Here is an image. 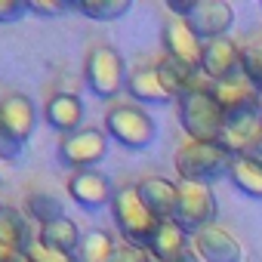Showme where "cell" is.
Returning a JSON list of instances; mask_svg holds the SVG:
<instances>
[{
    "label": "cell",
    "instance_id": "cell-1",
    "mask_svg": "<svg viewBox=\"0 0 262 262\" xmlns=\"http://www.w3.org/2000/svg\"><path fill=\"white\" fill-rule=\"evenodd\" d=\"M176 114H179V126H182V133L188 136V142H219L222 139L225 111L213 99L210 83L185 93L176 102Z\"/></svg>",
    "mask_w": 262,
    "mask_h": 262
},
{
    "label": "cell",
    "instance_id": "cell-2",
    "mask_svg": "<svg viewBox=\"0 0 262 262\" xmlns=\"http://www.w3.org/2000/svg\"><path fill=\"white\" fill-rule=\"evenodd\" d=\"M105 136L126 151H145L158 139V123L136 102H114L105 111Z\"/></svg>",
    "mask_w": 262,
    "mask_h": 262
},
{
    "label": "cell",
    "instance_id": "cell-3",
    "mask_svg": "<svg viewBox=\"0 0 262 262\" xmlns=\"http://www.w3.org/2000/svg\"><path fill=\"white\" fill-rule=\"evenodd\" d=\"M111 216H114V225H117V231L126 244H136V247H145V250H148V244H151V237L161 225V219L142 204L136 185H123V188L114 191Z\"/></svg>",
    "mask_w": 262,
    "mask_h": 262
},
{
    "label": "cell",
    "instance_id": "cell-4",
    "mask_svg": "<svg viewBox=\"0 0 262 262\" xmlns=\"http://www.w3.org/2000/svg\"><path fill=\"white\" fill-rule=\"evenodd\" d=\"M176 173L179 182H198V185H213L228 176L231 155L219 142H185L176 158Z\"/></svg>",
    "mask_w": 262,
    "mask_h": 262
},
{
    "label": "cell",
    "instance_id": "cell-5",
    "mask_svg": "<svg viewBox=\"0 0 262 262\" xmlns=\"http://www.w3.org/2000/svg\"><path fill=\"white\" fill-rule=\"evenodd\" d=\"M37 126L34 102L22 93H13L0 105V164H10L25 151V142L31 139Z\"/></svg>",
    "mask_w": 262,
    "mask_h": 262
},
{
    "label": "cell",
    "instance_id": "cell-6",
    "mask_svg": "<svg viewBox=\"0 0 262 262\" xmlns=\"http://www.w3.org/2000/svg\"><path fill=\"white\" fill-rule=\"evenodd\" d=\"M126 65H123V56L108 47V43H99L86 53V65H83V80L90 86V93L96 99H117L120 90H126Z\"/></svg>",
    "mask_w": 262,
    "mask_h": 262
},
{
    "label": "cell",
    "instance_id": "cell-7",
    "mask_svg": "<svg viewBox=\"0 0 262 262\" xmlns=\"http://www.w3.org/2000/svg\"><path fill=\"white\" fill-rule=\"evenodd\" d=\"M216 194L210 185H198V182H179V204H176V216L173 222L194 237L198 231H204L207 225H216Z\"/></svg>",
    "mask_w": 262,
    "mask_h": 262
},
{
    "label": "cell",
    "instance_id": "cell-8",
    "mask_svg": "<svg viewBox=\"0 0 262 262\" xmlns=\"http://www.w3.org/2000/svg\"><path fill=\"white\" fill-rule=\"evenodd\" d=\"M108 136L105 129H96V126H83L71 136H62L59 139V164L68 167L71 173H80V170H96L105 158H108Z\"/></svg>",
    "mask_w": 262,
    "mask_h": 262
},
{
    "label": "cell",
    "instance_id": "cell-9",
    "mask_svg": "<svg viewBox=\"0 0 262 262\" xmlns=\"http://www.w3.org/2000/svg\"><path fill=\"white\" fill-rule=\"evenodd\" d=\"M204 43L216 37H228V28L234 25V7L228 0H194L191 13L182 19Z\"/></svg>",
    "mask_w": 262,
    "mask_h": 262
},
{
    "label": "cell",
    "instance_id": "cell-10",
    "mask_svg": "<svg viewBox=\"0 0 262 262\" xmlns=\"http://www.w3.org/2000/svg\"><path fill=\"white\" fill-rule=\"evenodd\" d=\"M213 99L219 102V108L225 111V120L231 117H244V114H262V102H259V86H253L244 74L210 83Z\"/></svg>",
    "mask_w": 262,
    "mask_h": 262
},
{
    "label": "cell",
    "instance_id": "cell-11",
    "mask_svg": "<svg viewBox=\"0 0 262 262\" xmlns=\"http://www.w3.org/2000/svg\"><path fill=\"white\" fill-rule=\"evenodd\" d=\"M68 198L86 210V213H96L102 207H111L114 201V188H111V179L99 170H80V173H71L68 176Z\"/></svg>",
    "mask_w": 262,
    "mask_h": 262
},
{
    "label": "cell",
    "instance_id": "cell-12",
    "mask_svg": "<svg viewBox=\"0 0 262 262\" xmlns=\"http://www.w3.org/2000/svg\"><path fill=\"white\" fill-rule=\"evenodd\" d=\"M219 145L231 158H256L262 151V114H244L225 120Z\"/></svg>",
    "mask_w": 262,
    "mask_h": 262
},
{
    "label": "cell",
    "instance_id": "cell-13",
    "mask_svg": "<svg viewBox=\"0 0 262 262\" xmlns=\"http://www.w3.org/2000/svg\"><path fill=\"white\" fill-rule=\"evenodd\" d=\"M161 43H164V56L191 68V71H201V56H204V40L182 22V19H170L161 31Z\"/></svg>",
    "mask_w": 262,
    "mask_h": 262
},
{
    "label": "cell",
    "instance_id": "cell-14",
    "mask_svg": "<svg viewBox=\"0 0 262 262\" xmlns=\"http://www.w3.org/2000/svg\"><path fill=\"white\" fill-rule=\"evenodd\" d=\"M201 74L210 83L228 80L241 74V43H234L231 37H216L204 43V56H201Z\"/></svg>",
    "mask_w": 262,
    "mask_h": 262
},
{
    "label": "cell",
    "instance_id": "cell-15",
    "mask_svg": "<svg viewBox=\"0 0 262 262\" xmlns=\"http://www.w3.org/2000/svg\"><path fill=\"white\" fill-rule=\"evenodd\" d=\"M191 250L201 262H241L244 259V247L222 225H207L204 231H198L191 237Z\"/></svg>",
    "mask_w": 262,
    "mask_h": 262
},
{
    "label": "cell",
    "instance_id": "cell-16",
    "mask_svg": "<svg viewBox=\"0 0 262 262\" xmlns=\"http://www.w3.org/2000/svg\"><path fill=\"white\" fill-rule=\"evenodd\" d=\"M43 120L56 129L59 136L77 133V129H83L80 126L83 123V99L77 93H65V90L53 93L47 99V105H43Z\"/></svg>",
    "mask_w": 262,
    "mask_h": 262
},
{
    "label": "cell",
    "instance_id": "cell-17",
    "mask_svg": "<svg viewBox=\"0 0 262 262\" xmlns=\"http://www.w3.org/2000/svg\"><path fill=\"white\" fill-rule=\"evenodd\" d=\"M142 204L161 219V222H173L176 216V204H179V182H170L164 176H145L142 182H136Z\"/></svg>",
    "mask_w": 262,
    "mask_h": 262
},
{
    "label": "cell",
    "instance_id": "cell-18",
    "mask_svg": "<svg viewBox=\"0 0 262 262\" xmlns=\"http://www.w3.org/2000/svg\"><path fill=\"white\" fill-rule=\"evenodd\" d=\"M126 93L136 99V105H170L173 96L167 93L155 65H139L126 74Z\"/></svg>",
    "mask_w": 262,
    "mask_h": 262
},
{
    "label": "cell",
    "instance_id": "cell-19",
    "mask_svg": "<svg viewBox=\"0 0 262 262\" xmlns=\"http://www.w3.org/2000/svg\"><path fill=\"white\" fill-rule=\"evenodd\" d=\"M148 253L155 262H179L191 253V237L176 222H161L148 244Z\"/></svg>",
    "mask_w": 262,
    "mask_h": 262
},
{
    "label": "cell",
    "instance_id": "cell-20",
    "mask_svg": "<svg viewBox=\"0 0 262 262\" xmlns=\"http://www.w3.org/2000/svg\"><path fill=\"white\" fill-rule=\"evenodd\" d=\"M155 68H158V74H161L167 93H170L176 102H179L185 93H191V90L210 83L201 71H191V68H185V65H179V62H173V59H167V56H161V59L155 62Z\"/></svg>",
    "mask_w": 262,
    "mask_h": 262
},
{
    "label": "cell",
    "instance_id": "cell-21",
    "mask_svg": "<svg viewBox=\"0 0 262 262\" xmlns=\"http://www.w3.org/2000/svg\"><path fill=\"white\" fill-rule=\"evenodd\" d=\"M228 182L253 201H262V158H231Z\"/></svg>",
    "mask_w": 262,
    "mask_h": 262
},
{
    "label": "cell",
    "instance_id": "cell-22",
    "mask_svg": "<svg viewBox=\"0 0 262 262\" xmlns=\"http://www.w3.org/2000/svg\"><path fill=\"white\" fill-rule=\"evenodd\" d=\"M34 237H37L40 244H47L50 250H59V253H71V256H77V247H80V237H83V234H80V228H77L74 219L62 216V219H56V222L37 228Z\"/></svg>",
    "mask_w": 262,
    "mask_h": 262
},
{
    "label": "cell",
    "instance_id": "cell-23",
    "mask_svg": "<svg viewBox=\"0 0 262 262\" xmlns=\"http://www.w3.org/2000/svg\"><path fill=\"white\" fill-rule=\"evenodd\" d=\"M0 244L10 253H25L31 244L25 213H19L16 207H4V213H0Z\"/></svg>",
    "mask_w": 262,
    "mask_h": 262
},
{
    "label": "cell",
    "instance_id": "cell-24",
    "mask_svg": "<svg viewBox=\"0 0 262 262\" xmlns=\"http://www.w3.org/2000/svg\"><path fill=\"white\" fill-rule=\"evenodd\" d=\"M68 7L74 13L93 19V22H114V19H120V16H126L133 10L129 0H71Z\"/></svg>",
    "mask_w": 262,
    "mask_h": 262
},
{
    "label": "cell",
    "instance_id": "cell-25",
    "mask_svg": "<svg viewBox=\"0 0 262 262\" xmlns=\"http://www.w3.org/2000/svg\"><path fill=\"white\" fill-rule=\"evenodd\" d=\"M114 250H117V244H114L111 231H105V228H90V231L80 237L77 262H108Z\"/></svg>",
    "mask_w": 262,
    "mask_h": 262
},
{
    "label": "cell",
    "instance_id": "cell-26",
    "mask_svg": "<svg viewBox=\"0 0 262 262\" xmlns=\"http://www.w3.org/2000/svg\"><path fill=\"white\" fill-rule=\"evenodd\" d=\"M241 74L253 86H262V28L241 43Z\"/></svg>",
    "mask_w": 262,
    "mask_h": 262
},
{
    "label": "cell",
    "instance_id": "cell-27",
    "mask_svg": "<svg viewBox=\"0 0 262 262\" xmlns=\"http://www.w3.org/2000/svg\"><path fill=\"white\" fill-rule=\"evenodd\" d=\"M25 213H28L40 228L65 216L59 198H53V194H47V191H31V194H28V204H25Z\"/></svg>",
    "mask_w": 262,
    "mask_h": 262
},
{
    "label": "cell",
    "instance_id": "cell-28",
    "mask_svg": "<svg viewBox=\"0 0 262 262\" xmlns=\"http://www.w3.org/2000/svg\"><path fill=\"white\" fill-rule=\"evenodd\" d=\"M25 256H28V262H77V256H71V253H59V250H50V247L40 244L37 237H31Z\"/></svg>",
    "mask_w": 262,
    "mask_h": 262
},
{
    "label": "cell",
    "instance_id": "cell-29",
    "mask_svg": "<svg viewBox=\"0 0 262 262\" xmlns=\"http://www.w3.org/2000/svg\"><path fill=\"white\" fill-rule=\"evenodd\" d=\"M25 10H28V16H37V19H59L71 7L68 4H53V0H25Z\"/></svg>",
    "mask_w": 262,
    "mask_h": 262
},
{
    "label": "cell",
    "instance_id": "cell-30",
    "mask_svg": "<svg viewBox=\"0 0 262 262\" xmlns=\"http://www.w3.org/2000/svg\"><path fill=\"white\" fill-rule=\"evenodd\" d=\"M108 262H155L151 259V253L145 250V247H136V244H117V250L111 253V259Z\"/></svg>",
    "mask_w": 262,
    "mask_h": 262
},
{
    "label": "cell",
    "instance_id": "cell-31",
    "mask_svg": "<svg viewBox=\"0 0 262 262\" xmlns=\"http://www.w3.org/2000/svg\"><path fill=\"white\" fill-rule=\"evenodd\" d=\"M22 16H28L25 0H0V25H13Z\"/></svg>",
    "mask_w": 262,
    "mask_h": 262
},
{
    "label": "cell",
    "instance_id": "cell-32",
    "mask_svg": "<svg viewBox=\"0 0 262 262\" xmlns=\"http://www.w3.org/2000/svg\"><path fill=\"white\" fill-rule=\"evenodd\" d=\"M13 256H16V253H10V250H7V247H4V244H0V262H10V259H13Z\"/></svg>",
    "mask_w": 262,
    "mask_h": 262
},
{
    "label": "cell",
    "instance_id": "cell-33",
    "mask_svg": "<svg viewBox=\"0 0 262 262\" xmlns=\"http://www.w3.org/2000/svg\"><path fill=\"white\" fill-rule=\"evenodd\" d=\"M179 262H201V259H198V256H194V250H191V253H188L185 259H179Z\"/></svg>",
    "mask_w": 262,
    "mask_h": 262
},
{
    "label": "cell",
    "instance_id": "cell-34",
    "mask_svg": "<svg viewBox=\"0 0 262 262\" xmlns=\"http://www.w3.org/2000/svg\"><path fill=\"white\" fill-rule=\"evenodd\" d=\"M10 262H28V256H25V253H16V256H13Z\"/></svg>",
    "mask_w": 262,
    "mask_h": 262
},
{
    "label": "cell",
    "instance_id": "cell-35",
    "mask_svg": "<svg viewBox=\"0 0 262 262\" xmlns=\"http://www.w3.org/2000/svg\"><path fill=\"white\" fill-rule=\"evenodd\" d=\"M259 102H262V86H259Z\"/></svg>",
    "mask_w": 262,
    "mask_h": 262
},
{
    "label": "cell",
    "instance_id": "cell-36",
    "mask_svg": "<svg viewBox=\"0 0 262 262\" xmlns=\"http://www.w3.org/2000/svg\"><path fill=\"white\" fill-rule=\"evenodd\" d=\"M0 213H4V201H0Z\"/></svg>",
    "mask_w": 262,
    "mask_h": 262
},
{
    "label": "cell",
    "instance_id": "cell-37",
    "mask_svg": "<svg viewBox=\"0 0 262 262\" xmlns=\"http://www.w3.org/2000/svg\"><path fill=\"white\" fill-rule=\"evenodd\" d=\"M256 158H262V151H259V155H256Z\"/></svg>",
    "mask_w": 262,
    "mask_h": 262
},
{
    "label": "cell",
    "instance_id": "cell-38",
    "mask_svg": "<svg viewBox=\"0 0 262 262\" xmlns=\"http://www.w3.org/2000/svg\"><path fill=\"white\" fill-rule=\"evenodd\" d=\"M0 179H4V173H0Z\"/></svg>",
    "mask_w": 262,
    "mask_h": 262
},
{
    "label": "cell",
    "instance_id": "cell-39",
    "mask_svg": "<svg viewBox=\"0 0 262 262\" xmlns=\"http://www.w3.org/2000/svg\"><path fill=\"white\" fill-rule=\"evenodd\" d=\"M0 105H4V102H0Z\"/></svg>",
    "mask_w": 262,
    "mask_h": 262
}]
</instances>
